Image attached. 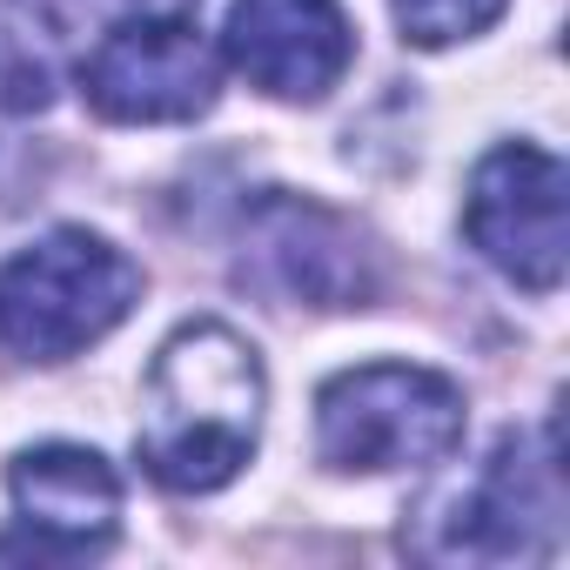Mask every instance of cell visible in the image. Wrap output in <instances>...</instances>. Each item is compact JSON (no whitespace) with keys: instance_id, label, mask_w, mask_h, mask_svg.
<instances>
[{"instance_id":"cell-9","label":"cell","mask_w":570,"mask_h":570,"mask_svg":"<svg viewBox=\"0 0 570 570\" xmlns=\"http://www.w3.org/2000/svg\"><path fill=\"white\" fill-rule=\"evenodd\" d=\"M8 497L41 557H95L121 530V476L101 450L41 443L8 463Z\"/></svg>"},{"instance_id":"cell-5","label":"cell","mask_w":570,"mask_h":570,"mask_svg":"<svg viewBox=\"0 0 570 570\" xmlns=\"http://www.w3.org/2000/svg\"><path fill=\"white\" fill-rule=\"evenodd\" d=\"M563 195H570V175H563V161L550 148L503 141L470 175L463 235L476 242V255L490 268H503L517 282V289L550 296L563 282V255H570Z\"/></svg>"},{"instance_id":"cell-7","label":"cell","mask_w":570,"mask_h":570,"mask_svg":"<svg viewBox=\"0 0 570 570\" xmlns=\"http://www.w3.org/2000/svg\"><path fill=\"white\" fill-rule=\"evenodd\" d=\"M88 108L101 121L121 128H155V121H195L215 108L222 68L215 48L195 35V21L181 14H135L115 35H101V48L81 68Z\"/></svg>"},{"instance_id":"cell-8","label":"cell","mask_w":570,"mask_h":570,"mask_svg":"<svg viewBox=\"0 0 570 570\" xmlns=\"http://www.w3.org/2000/svg\"><path fill=\"white\" fill-rule=\"evenodd\" d=\"M222 55L275 101H323L356 61V35L336 0H235Z\"/></svg>"},{"instance_id":"cell-2","label":"cell","mask_w":570,"mask_h":570,"mask_svg":"<svg viewBox=\"0 0 570 570\" xmlns=\"http://www.w3.org/2000/svg\"><path fill=\"white\" fill-rule=\"evenodd\" d=\"M141 303V268L88 228H55L0 268V343L28 363H68Z\"/></svg>"},{"instance_id":"cell-11","label":"cell","mask_w":570,"mask_h":570,"mask_svg":"<svg viewBox=\"0 0 570 570\" xmlns=\"http://www.w3.org/2000/svg\"><path fill=\"white\" fill-rule=\"evenodd\" d=\"M121 8H141V14H181L188 0H121Z\"/></svg>"},{"instance_id":"cell-6","label":"cell","mask_w":570,"mask_h":570,"mask_svg":"<svg viewBox=\"0 0 570 570\" xmlns=\"http://www.w3.org/2000/svg\"><path fill=\"white\" fill-rule=\"evenodd\" d=\"M242 282H255L275 303L356 309L376 296V255L336 208L275 188L242 222Z\"/></svg>"},{"instance_id":"cell-3","label":"cell","mask_w":570,"mask_h":570,"mask_svg":"<svg viewBox=\"0 0 570 570\" xmlns=\"http://www.w3.org/2000/svg\"><path fill=\"white\" fill-rule=\"evenodd\" d=\"M463 443V390L423 363H363L316 396V456L330 470L383 476L430 470Z\"/></svg>"},{"instance_id":"cell-4","label":"cell","mask_w":570,"mask_h":570,"mask_svg":"<svg viewBox=\"0 0 570 570\" xmlns=\"http://www.w3.org/2000/svg\"><path fill=\"white\" fill-rule=\"evenodd\" d=\"M557 423L543 430V450L530 436H497V450L450 490H436L416 510V550L436 563H510V557H550L557 550Z\"/></svg>"},{"instance_id":"cell-1","label":"cell","mask_w":570,"mask_h":570,"mask_svg":"<svg viewBox=\"0 0 570 570\" xmlns=\"http://www.w3.org/2000/svg\"><path fill=\"white\" fill-rule=\"evenodd\" d=\"M262 403V356L228 323H181L148 363L135 450L161 490H222L255 456Z\"/></svg>"},{"instance_id":"cell-10","label":"cell","mask_w":570,"mask_h":570,"mask_svg":"<svg viewBox=\"0 0 570 570\" xmlns=\"http://www.w3.org/2000/svg\"><path fill=\"white\" fill-rule=\"evenodd\" d=\"M390 8H396V28L410 48H450V41L483 35L510 0H390Z\"/></svg>"}]
</instances>
